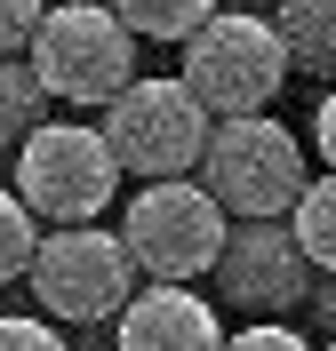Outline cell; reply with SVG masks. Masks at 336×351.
<instances>
[{
    "label": "cell",
    "mask_w": 336,
    "mask_h": 351,
    "mask_svg": "<svg viewBox=\"0 0 336 351\" xmlns=\"http://www.w3.org/2000/svg\"><path fill=\"white\" fill-rule=\"evenodd\" d=\"M289 240H296L304 263L336 271V176H304V192L289 208Z\"/></svg>",
    "instance_id": "12"
},
{
    "label": "cell",
    "mask_w": 336,
    "mask_h": 351,
    "mask_svg": "<svg viewBox=\"0 0 336 351\" xmlns=\"http://www.w3.org/2000/svg\"><path fill=\"white\" fill-rule=\"evenodd\" d=\"M41 16H48V0H0V56H24Z\"/></svg>",
    "instance_id": "15"
},
{
    "label": "cell",
    "mask_w": 336,
    "mask_h": 351,
    "mask_svg": "<svg viewBox=\"0 0 336 351\" xmlns=\"http://www.w3.org/2000/svg\"><path fill=\"white\" fill-rule=\"evenodd\" d=\"M208 120L192 96H184V80H144L136 72L120 96L104 104V152L120 176H144V184H168V176H192L201 168V144H208Z\"/></svg>",
    "instance_id": "6"
},
{
    "label": "cell",
    "mask_w": 336,
    "mask_h": 351,
    "mask_svg": "<svg viewBox=\"0 0 336 351\" xmlns=\"http://www.w3.org/2000/svg\"><path fill=\"white\" fill-rule=\"evenodd\" d=\"M24 280L41 295L48 319H72V328H89V319H120V304L136 295V263L120 247V232L104 223H72V232H48L24 263Z\"/></svg>",
    "instance_id": "7"
},
{
    "label": "cell",
    "mask_w": 336,
    "mask_h": 351,
    "mask_svg": "<svg viewBox=\"0 0 336 351\" xmlns=\"http://www.w3.org/2000/svg\"><path fill=\"white\" fill-rule=\"evenodd\" d=\"M32 247H41V223L24 216V199H16V192H0V287H8V280H24Z\"/></svg>",
    "instance_id": "14"
},
{
    "label": "cell",
    "mask_w": 336,
    "mask_h": 351,
    "mask_svg": "<svg viewBox=\"0 0 336 351\" xmlns=\"http://www.w3.org/2000/svg\"><path fill=\"white\" fill-rule=\"evenodd\" d=\"M224 232H232L224 208L192 184V176L144 184V192L120 208V247H128L136 280H153V287H192L201 271H216Z\"/></svg>",
    "instance_id": "3"
},
{
    "label": "cell",
    "mask_w": 336,
    "mask_h": 351,
    "mask_svg": "<svg viewBox=\"0 0 336 351\" xmlns=\"http://www.w3.org/2000/svg\"><path fill=\"white\" fill-rule=\"evenodd\" d=\"M201 192L240 223H280L304 192V144L296 128H280L272 112L248 120H216L201 144Z\"/></svg>",
    "instance_id": "1"
},
{
    "label": "cell",
    "mask_w": 336,
    "mask_h": 351,
    "mask_svg": "<svg viewBox=\"0 0 336 351\" xmlns=\"http://www.w3.org/2000/svg\"><path fill=\"white\" fill-rule=\"evenodd\" d=\"M120 192V168H112L104 136L80 128V120H41V128L16 144V199L24 216L48 223V232H72V223H96Z\"/></svg>",
    "instance_id": "5"
},
{
    "label": "cell",
    "mask_w": 336,
    "mask_h": 351,
    "mask_svg": "<svg viewBox=\"0 0 336 351\" xmlns=\"http://www.w3.org/2000/svg\"><path fill=\"white\" fill-rule=\"evenodd\" d=\"M313 144H320V160H328V176H336V88L320 96V112H313Z\"/></svg>",
    "instance_id": "18"
},
{
    "label": "cell",
    "mask_w": 336,
    "mask_h": 351,
    "mask_svg": "<svg viewBox=\"0 0 336 351\" xmlns=\"http://www.w3.org/2000/svg\"><path fill=\"white\" fill-rule=\"evenodd\" d=\"M216 280H224V295L248 304V311H289V304H304L313 263L296 256L289 223H240V232H224V247H216Z\"/></svg>",
    "instance_id": "8"
},
{
    "label": "cell",
    "mask_w": 336,
    "mask_h": 351,
    "mask_svg": "<svg viewBox=\"0 0 336 351\" xmlns=\"http://www.w3.org/2000/svg\"><path fill=\"white\" fill-rule=\"evenodd\" d=\"M224 351H313L296 328H240V335H224Z\"/></svg>",
    "instance_id": "17"
},
{
    "label": "cell",
    "mask_w": 336,
    "mask_h": 351,
    "mask_svg": "<svg viewBox=\"0 0 336 351\" xmlns=\"http://www.w3.org/2000/svg\"><path fill=\"white\" fill-rule=\"evenodd\" d=\"M24 64L41 80V96H65V104H112L120 88L136 80V40L120 32L104 0H65L32 24L24 40Z\"/></svg>",
    "instance_id": "4"
},
{
    "label": "cell",
    "mask_w": 336,
    "mask_h": 351,
    "mask_svg": "<svg viewBox=\"0 0 336 351\" xmlns=\"http://www.w3.org/2000/svg\"><path fill=\"white\" fill-rule=\"evenodd\" d=\"M41 120H48V96L32 80V64L24 56H0V144H24Z\"/></svg>",
    "instance_id": "13"
},
{
    "label": "cell",
    "mask_w": 336,
    "mask_h": 351,
    "mask_svg": "<svg viewBox=\"0 0 336 351\" xmlns=\"http://www.w3.org/2000/svg\"><path fill=\"white\" fill-rule=\"evenodd\" d=\"M112 351H224V319L192 287H136L120 304Z\"/></svg>",
    "instance_id": "9"
},
{
    "label": "cell",
    "mask_w": 336,
    "mask_h": 351,
    "mask_svg": "<svg viewBox=\"0 0 336 351\" xmlns=\"http://www.w3.org/2000/svg\"><path fill=\"white\" fill-rule=\"evenodd\" d=\"M184 96L208 112V120H248L265 112L280 88H289V48L265 16L248 8H216V16L184 40Z\"/></svg>",
    "instance_id": "2"
},
{
    "label": "cell",
    "mask_w": 336,
    "mask_h": 351,
    "mask_svg": "<svg viewBox=\"0 0 336 351\" xmlns=\"http://www.w3.org/2000/svg\"><path fill=\"white\" fill-rule=\"evenodd\" d=\"M272 32H280V48H289V72H328L336 80V0H272Z\"/></svg>",
    "instance_id": "10"
},
{
    "label": "cell",
    "mask_w": 336,
    "mask_h": 351,
    "mask_svg": "<svg viewBox=\"0 0 336 351\" xmlns=\"http://www.w3.org/2000/svg\"><path fill=\"white\" fill-rule=\"evenodd\" d=\"M240 8H272V0H240Z\"/></svg>",
    "instance_id": "19"
},
{
    "label": "cell",
    "mask_w": 336,
    "mask_h": 351,
    "mask_svg": "<svg viewBox=\"0 0 336 351\" xmlns=\"http://www.w3.org/2000/svg\"><path fill=\"white\" fill-rule=\"evenodd\" d=\"M328 351H336V343H328Z\"/></svg>",
    "instance_id": "20"
},
{
    "label": "cell",
    "mask_w": 336,
    "mask_h": 351,
    "mask_svg": "<svg viewBox=\"0 0 336 351\" xmlns=\"http://www.w3.org/2000/svg\"><path fill=\"white\" fill-rule=\"evenodd\" d=\"M112 16H120V32H128V40H192V32H201L208 16H216L224 0H104Z\"/></svg>",
    "instance_id": "11"
},
{
    "label": "cell",
    "mask_w": 336,
    "mask_h": 351,
    "mask_svg": "<svg viewBox=\"0 0 336 351\" xmlns=\"http://www.w3.org/2000/svg\"><path fill=\"white\" fill-rule=\"evenodd\" d=\"M0 351H65V335L48 328V319H0Z\"/></svg>",
    "instance_id": "16"
}]
</instances>
